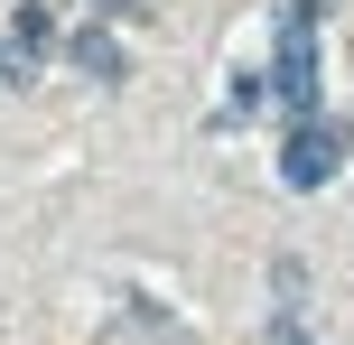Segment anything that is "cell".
<instances>
[{"mask_svg":"<svg viewBox=\"0 0 354 345\" xmlns=\"http://www.w3.org/2000/svg\"><path fill=\"white\" fill-rule=\"evenodd\" d=\"M0 84H28V66H19V56H0Z\"/></svg>","mask_w":354,"mask_h":345,"instance_id":"6","label":"cell"},{"mask_svg":"<svg viewBox=\"0 0 354 345\" xmlns=\"http://www.w3.org/2000/svg\"><path fill=\"white\" fill-rule=\"evenodd\" d=\"M93 10H103V19H140L149 0H93Z\"/></svg>","mask_w":354,"mask_h":345,"instance_id":"5","label":"cell"},{"mask_svg":"<svg viewBox=\"0 0 354 345\" xmlns=\"http://www.w3.org/2000/svg\"><path fill=\"white\" fill-rule=\"evenodd\" d=\"M66 56H75V66L93 75V84H122V37H112L103 19H84V28L66 37Z\"/></svg>","mask_w":354,"mask_h":345,"instance_id":"3","label":"cell"},{"mask_svg":"<svg viewBox=\"0 0 354 345\" xmlns=\"http://www.w3.org/2000/svg\"><path fill=\"white\" fill-rule=\"evenodd\" d=\"M270 290H280V308L299 317V299H308V261H270Z\"/></svg>","mask_w":354,"mask_h":345,"instance_id":"4","label":"cell"},{"mask_svg":"<svg viewBox=\"0 0 354 345\" xmlns=\"http://www.w3.org/2000/svg\"><path fill=\"white\" fill-rule=\"evenodd\" d=\"M345 149H354V131L345 122H317V112H308V122H289V140H280V187H326L345 168Z\"/></svg>","mask_w":354,"mask_h":345,"instance_id":"1","label":"cell"},{"mask_svg":"<svg viewBox=\"0 0 354 345\" xmlns=\"http://www.w3.org/2000/svg\"><path fill=\"white\" fill-rule=\"evenodd\" d=\"M261 93L289 112V122L317 112V28H289V19H280V56H270V84Z\"/></svg>","mask_w":354,"mask_h":345,"instance_id":"2","label":"cell"}]
</instances>
